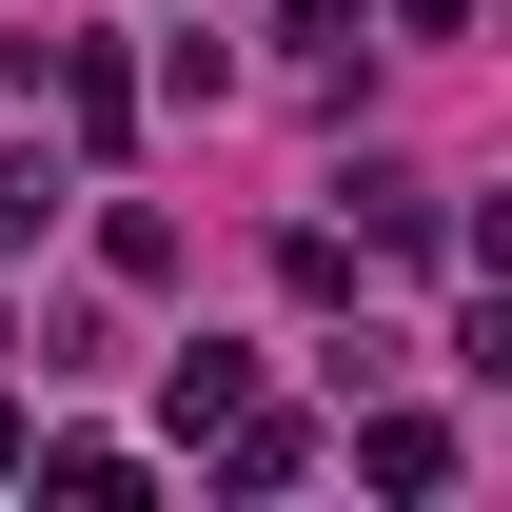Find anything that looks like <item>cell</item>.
Segmentation results:
<instances>
[{
  "label": "cell",
  "instance_id": "277c9868",
  "mask_svg": "<svg viewBox=\"0 0 512 512\" xmlns=\"http://www.w3.org/2000/svg\"><path fill=\"white\" fill-rule=\"evenodd\" d=\"M40 493H79V512H119V493H138V453H119V434H40Z\"/></svg>",
  "mask_w": 512,
  "mask_h": 512
},
{
  "label": "cell",
  "instance_id": "ba28073f",
  "mask_svg": "<svg viewBox=\"0 0 512 512\" xmlns=\"http://www.w3.org/2000/svg\"><path fill=\"white\" fill-rule=\"evenodd\" d=\"M0 473H20V394H0Z\"/></svg>",
  "mask_w": 512,
  "mask_h": 512
},
{
  "label": "cell",
  "instance_id": "8992f818",
  "mask_svg": "<svg viewBox=\"0 0 512 512\" xmlns=\"http://www.w3.org/2000/svg\"><path fill=\"white\" fill-rule=\"evenodd\" d=\"M40 217H60V158H0V256L40 237Z\"/></svg>",
  "mask_w": 512,
  "mask_h": 512
},
{
  "label": "cell",
  "instance_id": "3957f363",
  "mask_svg": "<svg viewBox=\"0 0 512 512\" xmlns=\"http://www.w3.org/2000/svg\"><path fill=\"white\" fill-rule=\"evenodd\" d=\"M355 473H375V493H453V434H434V414H375Z\"/></svg>",
  "mask_w": 512,
  "mask_h": 512
},
{
  "label": "cell",
  "instance_id": "52a82bcc",
  "mask_svg": "<svg viewBox=\"0 0 512 512\" xmlns=\"http://www.w3.org/2000/svg\"><path fill=\"white\" fill-rule=\"evenodd\" d=\"M394 20H414V40H453V20H473V0H394Z\"/></svg>",
  "mask_w": 512,
  "mask_h": 512
},
{
  "label": "cell",
  "instance_id": "6da1fadb",
  "mask_svg": "<svg viewBox=\"0 0 512 512\" xmlns=\"http://www.w3.org/2000/svg\"><path fill=\"white\" fill-rule=\"evenodd\" d=\"M40 79H60V119L99 138V158H119V138H138V60H119V40H60V60H40Z\"/></svg>",
  "mask_w": 512,
  "mask_h": 512
},
{
  "label": "cell",
  "instance_id": "5b68a950",
  "mask_svg": "<svg viewBox=\"0 0 512 512\" xmlns=\"http://www.w3.org/2000/svg\"><path fill=\"white\" fill-rule=\"evenodd\" d=\"M158 394H178V434H217V414H237V394H256V355H217V335H197V355H178V375H158Z\"/></svg>",
  "mask_w": 512,
  "mask_h": 512
},
{
  "label": "cell",
  "instance_id": "7a4b0ae2",
  "mask_svg": "<svg viewBox=\"0 0 512 512\" xmlns=\"http://www.w3.org/2000/svg\"><path fill=\"white\" fill-rule=\"evenodd\" d=\"M296 473H316V434H296V414H256V394H237V414H217V493H296Z\"/></svg>",
  "mask_w": 512,
  "mask_h": 512
}]
</instances>
